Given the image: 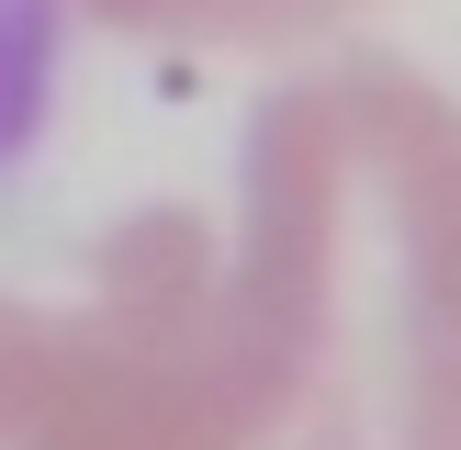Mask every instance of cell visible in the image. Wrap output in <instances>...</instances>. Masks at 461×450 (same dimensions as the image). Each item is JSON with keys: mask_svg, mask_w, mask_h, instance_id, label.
I'll return each mask as SVG.
<instances>
[{"mask_svg": "<svg viewBox=\"0 0 461 450\" xmlns=\"http://www.w3.org/2000/svg\"><path fill=\"white\" fill-rule=\"evenodd\" d=\"M57 90H68V22L57 0H0V439L68 394L102 315L124 304L169 202L79 214L57 192Z\"/></svg>", "mask_w": 461, "mask_h": 450, "instance_id": "cell-2", "label": "cell"}, {"mask_svg": "<svg viewBox=\"0 0 461 450\" xmlns=\"http://www.w3.org/2000/svg\"><path fill=\"white\" fill-rule=\"evenodd\" d=\"M113 34L147 45H225V57H259V45H304L327 22H349L360 0H90Z\"/></svg>", "mask_w": 461, "mask_h": 450, "instance_id": "cell-3", "label": "cell"}, {"mask_svg": "<svg viewBox=\"0 0 461 450\" xmlns=\"http://www.w3.org/2000/svg\"><path fill=\"white\" fill-rule=\"evenodd\" d=\"M12 450H461V112L372 45L282 79Z\"/></svg>", "mask_w": 461, "mask_h": 450, "instance_id": "cell-1", "label": "cell"}]
</instances>
